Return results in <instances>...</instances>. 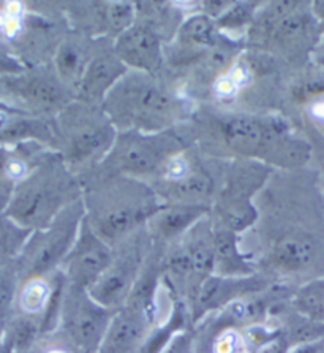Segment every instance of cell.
Listing matches in <instances>:
<instances>
[{
	"label": "cell",
	"instance_id": "6da1fadb",
	"mask_svg": "<svg viewBox=\"0 0 324 353\" xmlns=\"http://www.w3.org/2000/svg\"><path fill=\"white\" fill-rule=\"evenodd\" d=\"M195 148L220 160H253L275 171L304 168L312 143L281 114L212 108L195 110L187 121Z\"/></svg>",
	"mask_w": 324,
	"mask_h": 353
},
{
	"label": "cell",
	"instance_id": "7a4b0ae2",
	"mask_svg": "<svg viewBox=\"0 0 324 353\" xmlns=\"http://www.w3.org/2000/svg\"><path fill=\"white\" fill-rule=\"evenodd\" d=\"M118 132L158 133L187 122L192 100L179 94L164 77L129 70L102 105Z\"/></svg>",
	"mask_w": 324,
	"mask_h": 353
},
{
	"label": "cell",
	"instance_id": "3957f363",
	"mask_svg": "<svg viewBox=\"0 0 324 353\" xmlns=\"http://www.w3.org/2000/svg\"><path fill=\"white\" fill-rule=\"evenodd\" d=\"M86 221L111 248L144 228L163 206L146 181L113 176L83 184Z\"/></svg>",
	"mask_w": 324,
	"mask_h": 353
},
{
	"label": "cell",
	"instance_id": "277c9868",
	"mask_svg": "<svg viewBox=\"0 0 324 353\" xmlns=\"http://www.w3.org/2000/svg\"><path fill=\"white\" fill-rule=\"evenodd\" d=\"M193 146L195 140L188 122L158 133L118 132L108 156L84 183L113 176H127L151 183L162 173L169 160Z\"/></svg>",
	"mask_w": 324,
	"mask_h": 353
},
{
	"label": "cell",
	"instance_id": "5b68a950",
	"mask_svg": "<svg viewBox=\"0 0 324 353\" xmlns=\"http://www.w3.org/2000/svg\"><path fill=\"white\" fill-rule=\"evenodd\" d=\"M318 24L312 5L279 0L261 3L246 39L253 51L275 61L299 62L316 45Z\"/></svg>",
	"mask_w": 324,
	"mask_h": 353
},
{
	"label": "cell",
	"instance_id": "8992f818",
	"mask_svg": "<svg viewBox=\"0 0 324 353\" xmlns=\"http://www.w3.org/2000/svg\"><path fill=\"white\" fill-rule=\"evenodd\" d=\"M83 198V184L59 152L51 151L19 187L10 206L14 221L25 228H46L59 214Z\"/></svg>",
	"mask_w": 324,
	"mask_h": 353
},
{
	"label": "cell",
	"instance_id": "52a82bcc",
	"mask_svg": "<svg viewBox=\"0 0 324 353\" xmlns=\"http://www.w3.org/2000/svg\"><path fill=\"white\" fill-rule=\"evenodd\" d=\"M57 151L81 184L113 148L118 130L100 105L74 99L54 117Z\"/></svg>",
	"mask_w": 324,
	"mask_h": 353
},
{
	"label": "cell",
	"instance_id": "ba28073f",
	"mask_svg": "<svg viewBox=\"0 0 324 353\" xmlns=\"http://www.w3.org/2000/svg\"><path fill=\"white\" fill-rule=\"evenodd\" d=\"M274 173V168L253 160H223L219 190L212 203V219L237 234L257 225V198Z\"/></svg>",
	"mask_w": 324,
	"mask_h": 353
},
{
	"label": "cell",
	"instance_id": "9c48e42d",
	"mask_svg": "<svg viewBox=\"0 0 324 353\" xmlns=\"http://www.w3.org/2000/svg\"><path fill=\"white\" fill-rule=\"evenodd\" d=\"M223 160L199 152L195 146L169 160L151 187L163 205H204L214 203L220 184Z\"/></svg>",
	"mask_w": 324,
	"mask_h": 353
},
{
	"label": "cell",
	"instance_id": "30bf717a",
	"mask_svg": "<svg viewBox=\"0 0 324 353\" xmlns=\"http://www.w3.org/2000/svg\"><path fill=\"white\" fill-rule=\"evenodd\" d=\"M152 250L153 241L147 227L114 245L113 260L98 281L89 288L90 296L103 307L118 312L129 301Z\"/></svg>",
	"mask_w": 324,
	"mask_h": 353
},
{
	"label": "cell",
	"instance_id": "8fae6325",
	"mask_svg": "<svg viewBox=\"0 0 324 353\" xmlns=\"http://www.w3.org/2000/svg\"><path fill=\"white\" fill-rule=\"evenodd\" d=\"M114 312L90 296L89 290L65 281L59 317L65 338L79 353H98Z\"/></svg>",
	"mask_w": 324,
	"mask_h": 353
},
{
	"label": "cell",
	"instance_id": "7c38bea8",
	"mask_svg": "<svg viewBox=\"0 0 324 353\" xmlns=\"http://www.w3.org/2000/svg\"><path fill=\"white\" fill-rule=\"evenodd\" d=\"M68 29L95 40H116L136 21V2H70Z\"/></svg>",
	"mask_w": 324,
	"mask_h": 353
},
{
	"label": "cell",
	"instance_id": "4fadbf2b",
	"mask_svg": "<svg viewBox=\"0 0 324 353\" xmlns=\"http://www.w3.org/2000/svg\"><path fill=\"white\" fill-rule=\"evenodd\" d=\"M86 217L83 198L65 208L50 225L41 230L32 248L30 271L34 276L46 274L57 266H62L78 238L79 228Z\"/></svg>",
	"mask_w": 324,
	"mask_h": 353
},
{
	"label": "cell",
	"instance_id": "5bb4252c",
	"mask_svg": "<svg viewBox=\"0 0 324 353\" xmlns=\"http://www.w3.org/2000/svg\"><path fill=\"white\" fill-rule=\"evenodd\" d=\"M222 39L215 19L201 12L190 13L180 24L176 37L164 45V67L176 70L198 65Z\"/></svg>",
	"mask_w": 324,
	"mask_h": 353
},
{
	"label": "cell",
	"instance_id": "9a60e30c",
	"mask_svg": "<svg viewBox=\"0 0 324 353\" xmlns=\"http://www.w3.org/2000/svg\"><path fill=\"white\" fill-rule=\"evenodd\" d=\"M270 285L272 282L258 272L244 277L212 274L201 282L193 299L190 301V314H192L193 322H201L209 314L226 309L244 298L263 293Z\"/></svg>",
	"mask_w": 324,
	"mask_h": 353
},
{
	"label": "cell",
	"instance_id": "2e32d148",
	"mask_svg": "<svg viewBox=\"0 0 324 353\" xmlns=\"http://www.w3.org/2000/svg\"><path fill=\"white\" fill-rule=\"evenodd\" d=\"M113 260V248L94 232L84 217L78 238L62 263L63 279L89 290Z\"/></svg>",
	"mask_w": 324,
	"mask_h": 353
},
{
	"label": "cell",
	"instance_id": "e0dca14e",
	"mask_svg": "<svg viewBox=\"0 0 324 353\" xmlns=\"http://www.w3.org/2000/svg\"><path fill=\"white\" fill-rule=\"evenodd\" d=\"M114 51L125 67L162 77L164 72V40L155 28L136 14V21L114 40Z\"/></svg>",
	"mask_w": 324,
	"mask_h": 353
},
{
	"label": "cell",
	"instance_id": "ac0fdd59",
	"mask_svg": "<svg viewBox=\"0 0 324 353\" xmlns=\"http://www.w3.org/2000/svg\"><path fill=\"white\" fill-rule=\"evenodd\" d=\"M157 328V317L149 307L127 303L114 312L98 353H142L152 331Z\"/></svg>",
	"mask_w": 324,
	"mask_h": 353
},
{
	"label": "cell",
	"instance_id": "d6986e66",
	"mask_svg": "<svg viewBox=\"0 0 324 353\" xmlns=\"http://www.w3.org/2000/svg\"><path fill=\"white\" fill-rule=\"evenodd\" d=\"M5 85L14 95L36 106L46 114H54V117L76 99L72 90L62 83L54 67L5 79Z\"/></svg>",
	"mask_w": 324,
	"mask_h": 353
},
{
	"label": "cell",
	"instance_id": "ffe728a7",
	"mask_svg": "<svg viewBox=\"0 0 324 353\" xmlns=\"http://www.w3.org/2000/svg\"><path fill=\"white\" fill-rule=\"evenodd\" d=\"M127 72L129 68L116 54L114 41L102 39L79 84L76 100L102 106L109 90L119 83V79Z\"/></svg>",
	"mask_w": 324,
	"mask_h": 353
},
{
	"label": "cell",
	"instance_id": "44dd1931",
	"mask_svg": "<svg viewBox=\"0 0 324 353\" xmlns=\"http://www.w3.org/2000/svg\"><path fill=\"white\" fill-rule=\"evenodd\" d=\"M98 45L100 40L70 30L57 46L52 67L74 97Z\"/></svg>",
	"mask_w": 324,
	"mask_h": 353
},
{
	"label": "cell",
	"instance_id": "7402d4cb",
	"mask_svg": "<svg viewBox=\"0 0 324 353\" xmlns=\"http://www.w3.org/2000/svg\"><path fill=\"white\" fill-rule=\"evenodd\" d=\"M210 211L212 208L204 205H163L146 227L153 244L168 248L177 243L201 219L209 216Z\"/></svg>",
	"mask_w": 324,
	"mask_h": 353
},
{
	"label": "cell",
	"instance_id": "603a6c76",
	"mask_svg": "<svg viewBox=\"0 0 324 353\" xmlns=\"http://www.w3.org/2000/svg\"><path fill=\"white\" fill-rule=\"evenodd\" d=\"M214 221V219H212ZM214 274L244 277L257 274V270L242 252L239 234L214 221Z\"/></svg>",
	"mask_w": 324,
	"mask_h": 353
},
{
	"label": "cell",
	"instance_id": "cb8c5ba5",
	"mask_svg": "<svg viewBox=\"0 0 324 353\" xmlns=\"http://www.w3.org/2000/svg\"><path fill=\"white\" fill-rule=\"evenodd\" d=\"M316 256V243L304 232H290L275 238L270 249V261L275 268L296 272L307 268Z\"/></svg>",
	"mask_w": 324,
	"mask_h": 353
},
{
	"label": "cell",
	"instance_id": "d4e9b609",
	"mask_svg": "<svg viewBox=\"0 0 324 353\" xmlns=\"http://www.w3.org/2000/svg\"><path fill=\"white\" fill-rule=\"evenodd\" d=\"M259 7V2H233L230 8L219 19H215L217 29L226 39L241 41L244 37H247Z\"/></svg>",
	"mask_w": 324,
	"mask_h": 353
},
{
	"label": "cell",
	"instance_id": "484cf974",
	"mask_svg": "<svg viewBox=\"0 0 324 353\" xmlns=\"http://www.w3.org/2000/svg\"><path fill=\"white\" fill-rule=\"evenodd\" d=\"M293 304L302 317L324 325V279L301 287L293 298Z\"/></svg>",
	"mask_w": 324,
	"mask_h": 353
},
{
	"label": "cell",
	"instance_id": "4316f807",
	"mask_svg": "<svg viewBox=\"0 0 324 353\" xmlns=\"http://www.w3.org/2000/svg\"><path fill=\"white\" fill-rule=\"evenodd\" d=\"M52 299H54V295H52L50 283L41 279H34L21 293V306L28 314H40L50 309Z\"/></svg>",
	"mask_w": 324,
	"mask_h": 353
},
{
	"label": "cell",
	"instance_id": "83f0119b",
	"mask_svg": "<svg viewBox=\"0 0 324 353\" xmlns=\"http://www.w3.org/2000/svg\"><path fill=\"white\" fill-rule=\"evenodd\" d=\"M244 333L237 330L226 328L212 342V353H252Z\"/></svg>",
	"mask_w": 324,
	"mask_h": 353
},
{
	"label": "cell",
	"instance_id": "f1b7e54d",
	"mask_svg": "<svg viewBox=\"0 0 324 353\" xmlns=\"http://www.w3.org/2000/svg\"><path fill=\"white\" fill-rule=\"evenodd\" d=\"M29 233V228H13L3 219H0V252L13 249L25 239V234Z\"/></svg>",
	"mask_w": 324,
	"mask_h": 353
},
{
	"label": "cell",
	"instance_id": "f546056e",
	"mask_svg": "<svg viewBox=\"0 0 324 353\" xmlns=\"http://www.w3.org/2000/svg\"><path fill=\"white\" fill-rule=\"evenodd\" d=\"M160 353H195L193 338L188 331H179Z\"/></svg>",
	"mask_w": 324,
	"mask_h": 353
},
{
	"label": "cell",
	"instance_id": "4dcf8cb0",
	"mask_svg": "<svg viewBox=\"0 0 324 353\" xmlns=\"http://www.w3.org/2000/svg\"><path fill=\"white\" fill-rule=\"evenodd\" d=\"M13 299V282L10 277H0V315L8 311Z\"/></svg>",
	"mask_w": 324,
	"mask_h": 353
},
{
	"label": "cell",
	"instance_id": "1f68e13d",
	"mask_svg": "<svg viewBox=\"0 0 324 353\" xmlns=\"http://www.w3.org/2000/svg\"><path fill=\"white\" fill-rule=\"evenodd\" d=\"M312 12L316 16V19L320 21V23H324V2H313Z\"/></svg>",
	"mask_w": 324,
	"mask_h": 353
},
{
	"label": "cell",
	"instance_id": "d6a6232c",
	"mask_svg": "<svg viewBox=\"0 0 324 353\" xmlns=\"http://www.w3.org/2000/svg\"><path fill=\"white\" fill-rule=\"evenodd\" d=\"M46 353H79V352L72 345L68 350L67 349H59V347H57V349H51V350H47Z\"/></svg>",
	"mask_w": 324,
	"mask_h": 353
},
{
	"label": "cell",
	"instance_id": "836d02e7",
	"mask_svg": "<svg viewBox=\"0 0 324 353\" xmlns=\"http://www.w3.org/2000/svg\"><path fill=\"white\" fill-rule=\"evenodd\" d=\"M320 59H321V61L324 62V46H323V50H321V54H320Z\"/></svg>",
	"mask_w": 324,
	"mask_h": 353
}]
</instances>
